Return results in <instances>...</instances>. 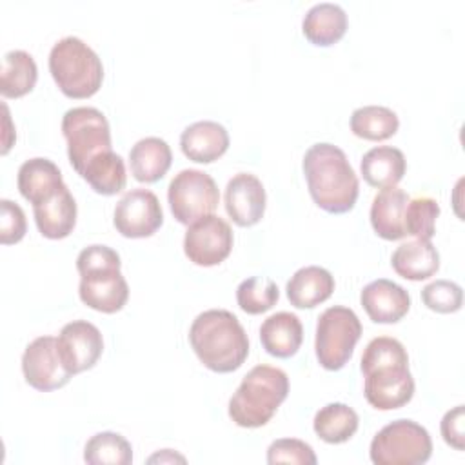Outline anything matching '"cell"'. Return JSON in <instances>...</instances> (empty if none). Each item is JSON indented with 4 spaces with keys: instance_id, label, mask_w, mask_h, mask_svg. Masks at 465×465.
Returning <instances> with one entry per match:
<instances>
[{
    "instance_id": "1",
    "label": "cell",
    "mask_w": 465,
    "mask_h": 465,
    "mask_svg": "<svg viewBox=\"0 0 465 465\" xmlns=\"http://www.w3.org/2000/svg\"><path fill=\"white\" fill-rule=\"evenodd\" d=\"M303 174L312 202L325 213L343 214L354 207L360 183L340 147L327 142L311 145L303 156Z\"/></svg>"
},
{
    "instance_id": "2",
    "label": "cell",
    "mask_w": 465,
    "mask_h": 465,
    "mask_svg": "<svg viewBox=\"0 0 465 465\" xmlns=\"http://www.w3.org/2000/svg\"><path fill=\"white\" fill-rule=\"evenodd\" d=\"M189 341L198 360L213 372H232L249 354V338L240 320L225 309L200 312L189 329Z\"/></svg>"
},
{
    "instance_id": "3",
    "label": "cell",
    "mask_w": 465,
    "mask_h": 465,
    "mask_svg": "<svg viewBox=\"0 0 465 465\" xmlns=\"http://www.w3.org/2000/svg\"><path fill=\"white\" fill-rule=\"evenodd\" d=\"M120 254L107 245H87L76 258L80 300L100 312H118L129 298V285L120 272Z\"/></svg>"
},
{
    "instance_id": "4",
    "label": "cell",
    "mask_w": 465,
    "mask_h": 465,
    "mask_svg": "<svg viewBox=\"0 0 465 465\" xmlns=\"http://www.w3.org/2000/svg\"><path fill=\"white\" fill-rule=\"evenodd\" d=\"M289 394V376L271 365L252 367L229 400V416L238 427L256 429L271 421Z\"/></svg>"
},
{
    "instance_id": "5",
    "label": "cell",
    "mask_w": 465,
    "mask_h": 465,
    "mask_svg": "<svg viewBox=\"0 0 465 465\" xmlns=\"http://www.w3.org/2000/svg\"><path fill=\"white\" fill-rule=\"evenodd\" d=\"M49 71L67 98H89L104 80L100 56L78 36L60 38L49 53Z\"/></svg>"
},
{
    "instance_id": "6",
    "label": "cell",
    "mask_w": 465,
    "mask_h": 465,
    "mask_svg": "<svg viewBox=\"0 0 465 465\" xmlns=\"http://www.w3.org/2000/svg\"><path fill=\"white\" fill-rule=\"evenodd\" d=\"M62 133L67 142L69 162L78 174L94 156L113 151L109 122L96 107L82 105L65 111Z\"/></svg>"
},
{
    "instance_id": "7",
    "label": "cell",
    "mask_w": 465,
    "mask_h": 465,
    "mask_svg": "<svg viewBox=\"0 0 465 465\" xmlns=\"http://www.w3.org/2000/svg\"><path fill=\"white\" fill-rule=\"evenodd\" d=\"M369 454L376 465H421L432 454V440L420 423L396 420L376 432Z\"/></svg>"
},
{
    "instance_id": "8",
    "label": "cell",
    "mask_w": 465,
    "mask_h": 465,
    "mask_svg": "<svg viewBox=\"0 0 465 465\" xmlns=\"http://www.w3.org/2000/svg\"><path fill=\"white\" fill-rule=\"evenodd\" d=\"M361 336V323L356 312L343 305L325 309L316 323V358L327 371H340L351 360Z\"/></svg>"
},
{
    "instance_id": "9",
    "label": "cell",
    "mask_w": 465,
    "mask_h": 465,
    "mask_svg": "<svg viewBox=\"0 0 465 465\" xmlns=\"http://www.w3.org/2000/svg\"><path fill=\"white\" fill-rule=\"evenodd\" d=\"M167 202L173 216L180 223L191 225L216 211L220 193L211 174L200 169H183L171 180Z\"/></svg>"
},
{
    "instance_id": "10",
    "label": "cell",
    "mask_w": 465,
    "mask_h": 465,
    "mask_svg": "<svg viewBox=\"0 0 465 465\" xmlns=\"http://www.w3.org/2000/svg\"><path fill=\"white\" fill-rule=\"evenodd\" d=\"M232 229L218 214H207L193 222L183 236L185 256L202 267L222 263L232 249Z\"/></svg>"
},
{
    "instance_id": "11",
    "label": "cell",
    "mask_w": 465,
    "mask_h": 465,
    "mask_svg": "<svg viewBox=\"0 0 465 465\" xmlns=\"http://www.w3.org/2000/svg\"><path fill=\"white\" fill-rule=\"evenodd\" d=\"M113 223L125 238L153 236L163 223V213L158 196L149 189L127 191L114 207Z\"/></svg>"
},
{
    "instance_id": "12",
    "label": "cell",
    "mask_w": 465,
    "mask_h": 465,
    "mask_svg": "<svg viewBox=\"0 0 465 465\" xmlns=\"http://www.w3.org/2000/svg\"><path fill=\"white\" fill-rule=\"evenodd\" d=\"M363 394L378 411H392L407 405L414 396V378L409 363H391L374 367L367 372Z\"/></svg>"
},
{
    "instance_id": "13",
    "label": "cell",
    "mask_w": 465,
    "mask_h": 465,
    "mask_svg": "<svg viewBox=\"0 0 465 465\" xmlns=\"http://www.w3.org/2000/svg\"><path fill=\"white\" fill-rule=\"evenodd\" d=\"M22 372L25 381L42 392L64 387L73 376L64 367L58 356L56 338L53 336H38L25 347L22 354Z\"/></svg>"
},
{
    "instance_id": "14",
    "label": "cell",
    "mask_w": 465,
    "mask_h": 465,
    "mask_svg": "<svg viewBox=\"0 0 465 465\" xmlns=\"http://www.w3.org/2000/svg\"><path fill=\"white\" fill-rule=\"evenodd\" d=\"M56 347L64 367L74 376L94 367L104 351V338L94 323L74 320L62 327Z\"/></svg>"
},
{
    "instance_id": "15",
    "label": "cell",
    "mask_w": 465,
    "mask_h": 465,
    "mask_svg": "<svg viewBox=\"0 0 465 465\" xmlns=\"http://www.w3.org/2000/svg\"><path fill=\"white\" fill-rule=\"evenodd\" d=\"M265 189L251 173L234 174L225 187V211L240 227L256 225L265 213Z\"/></svg>"
},
{
    "instance_id": "16",
    "label": "cell",
    "mask_w": 465,
    "mask_h": 465,
    "mask_svg": "<svg viewBox=\"0 0 465 465\" xmlns=\"http://www.w3.org/2000/svg\"><path fill=\"white\" fill-rule=\"evenodd\" d=\"M360 302L374 323H396L411 309L409 292L387 278L367 283L360 294Z\"/></svg>"
},
{
    "instance_id": "17",
    "label": "cell",
    "mask_w": 465,
    "mask_h": 465,
    "mask_svg": "<svg viewBox=\"0 0 465 465\" xmlns=\"http://www.w3.org/2000/svg\"><path fill=\"white\" fill-rule=\"evenodd\" d=\"M33 214L42 236L62 240L69 236L76 225V202L64 183L49 198L35 203Z\"/></svg>"
},
{
    "instance_id": "18",
    "label": "cell",
    "mask_w": 465,
    "mask_h": 465,
    "mask_svg": "<svg viewBox=\"0 0 465 465\" xmlns=\"http://www.w3.org/2000/svg\"><path fill=\"white\" fill-rule=\"evenodd\" d=\"M180 147L189 160L211 163L229 149V133L214 120H200L182 131Z\"/></svg>"
},
{
    "instance_id": "19",
    "label": "cell",
    "mask_w": 465,
    "mask_h": 465,
    "mask_svg": "<svg viewBox=\"0 0 465 465\" xmlns=\"http://www.w3.org/2000/svg\"><path fill=\"white\" fill-rule=\"evenodd\" d=\"M409 200V194L396 185L385 187L374 196L371 205V225L380 238L392 242L407 236L405 207Z\"/></svg>"
},
{
    "instance_id": "20",
    "label": "cell",
    "mask_w": 465,
    "mask_h": 465,
    "mask_svg": "<svg viewBox=\"0 0 465 465\" xmlns=\"http://www.w3.org/2000/svg\"><path fill=\"white\" fill-rule=\"evenodd\" d=\"M260 341L271 356L291 358L303 341V325L292 312H274L260 325Z\"/></svg>"
},
{
    "instance_id": "21",
    "label": "cell",
    "mask_w": 465,
    "mask_h": 465,
    "mask_svg": "<svg viewBox=\"0 0 465 465\" xmlns=\"http://www.w3.org/2000/svg\"><path fill=\"white\" fill-rule=\"evenodd\" d=\"M285 291L291 305L296 309H312L331 298L334 278L320 265H307L291 276Z\"/></svg>"
},
{
    "instance_id": "22",
    "label": "cell",
    "mask_w": 465,
    "mask_h": 465,
    "mask_svg": "<svg viewBox=\"0 0 465 465\" xmlns=\"http://www.w3.org/2000/svg\"><path fill=\"white\" fill-rule=\"evenodd\" d=\"M173 163V153L165 140L147 136L138 140L129 151L131 174L143 183L158 182L165 176Z\"/></svg>"
},
{
    "instance_id": "23",
    "label": "cell",
    "mask_w": 465,
    "mask_h": 465,
    "mask_svg": "<svg viewBox=\"0 0 465 465\" xmlns=\"http://www.w3.org/2000/svg\"><path fill=\"white\" fill-rule=\"evenodd\" d=\"M347 13L341 5L332 2L314 4L302 20L305 38L320 47L336 44L347 31Z\"/></svg>"
},
{
    "instance_id": "24",
    "label": "cell",
    "mask_w": 465,
    "mask_h": 465,
    "mask_svg": "<svg viewBox=\"0 0 465 465\" xmlns=\"http://www.w3.org/2000/svg\"><path fill=\"white\" fill-rule=\"evenodd\" d=\"M391 265L405 280L420 282L427 280L440 269V254L430 240H411L403 242L392 252Z\"/></svg>"
},
{
    "instance_id": "25",
    "label": "cell",
    "mask_w": 465,
    "mask_h": 465,
    "mask_svg": "<svg viewBox=\"0 0 465 465\" xmlns=\"http://www.w3.org/2000/svg\"><path fill=\"white\" fill-rule=\"evenodd\" d=\"M18 191L33 205L49 198L64 185L62 173L49 158H29L18 169Z\"/></svg>"
},
{
    "instance_id": "26",
    "label": "cell",
    "mask_w": 465,
    "mask_h": 465,
    "mask_svg": "<svg viewBox=\"0 0 465 465\" xmlns=\"http://www.w3.org/2000/svg\"><path fill=\"white\" fill-rule=\"evenodd\" d=\"M360 169L363 180L369 185L385 189L394 187L398 182H401L407 169V162L398 147L378 145L363 154Z\"/></svg>"
},
{
    "instance_id": "27",
    "label": "cell",
    "mask_w": 465,
    "mask_h": 465,
    "mask_svg": "<svg viewBox=\"0 0 465 465\" xmlns=\"http://www.w3.org/2000/svg\"><path fill=\"white\" fill-rule=\"evenodd\" d=\"M38 80L35 58L22 49L7 51L2 58L0 93L4 98H20L33 91Z\"/></svg>"
},
{
    "instance_id": "28",
    "label": "cell",
    "mask_w": 465,
    "mask_h": 465,
    "mask_svg": "<svg viewBox=\"0 0 465 465\" xmlns=\"http://www.w3.org/2000/svg\"><path fill=\"white\" fill-rule=\"evenodd\" d=\"M360 420L358 414L352 407H349L347 403H327L325 407H322L312 421L314 432L318 434L320 440H323L325 443H345L349 441L356 430H358Z\"/></svg>"
},
{
    "instance_id": "29",
    "label": "cell",
    "mask_w": 465,
    "mask_h": 465,
    "mask_svg": "<svg viewBox=\"0 0 465 465\" xmlns=\"http://www.w3.org/2000/svg\"><path fill=\"white\" fill-rule=\"evenodd\" d=\"M80 176L91 185V189L98 194L111 196L120 193L127 183L125 163L120 154L114 151L102 153L94 156L82 171Z\"/></svg>"
},
{
    "instance_id": "30",
    "label": "cell",
    "mask_w": 465,
    "mask_h": 465,
    "mask_svg": "<svg viewBox=\"0 0 465 465\" xmlns=\"http://www.w3.org/2000/svg\"><path fill=\"white\" fill-rule=\"evenodd\" d=\"M398 127V114L385 105H363L351 114V131L363 140H387L396 134Z\"/></svg>"
},
{
    "instance_id": "31",
    "label": "cell",
    "mask_w": 465,
    "mask_h": 465,
    "mask_svg": "<svg viewBox=\"0 0 465 465\" xmlns=\"http://www.w3.org/2000/svg\"><path fill=\"white\" fill-rule=\"evenodd\" d=\"M84 460L89 465H129L133 461V449L122 434L104 430L85 443Z\"/></svg>"
},
{
    "instance_id": "32",
    "label": "cell",
    "mask_w": 465,
    "mask_h": 465,
    "mask_svg": "<svg viewBox=\"0 0 465 465\" xmlns=\"http://www.w3.org/2000/svg\"><path fill=\"white\" fill-rule=\"evenodd\" d=\"M280 291L274 280L267 276H251L236 289V302L247 314H262L278 302Z\"/></svg>"
},
{
    "instance_id": "33",
    "label": "cell",
    "mask_w": 465,
    "mask_h": 465,
    "mask_svg": "<svg viewBox=\"0 0 465 465\" xmlns=\"http://www.w3.org/2000/svg\"><path fill=\"white\" fill-rule=\"evenodd\" d=\"M440 205L430 196L411 198L405 207V231L418 240H430L436 232Z\"/></svg>"
},
{
    "instance_id": "34",
    "label": "cell",
    "mask_w": 465,
    "mask_h": 465,
    "mask_svg": "<svg viewBox=\"0 0 465 465\" xmlns=\"http://www.w3.org/2000/svg\"><path fill=\"white\" fill-rule=\"evenodd\" d=\"M391 363H409V354L403 343L391 336H378L371 340L361 354V372H367L374 367L391 365Z\"/></svg>"
},
{
    "instance_id": "35",
    "label": "cell",
    "mask_w": 465,
    "mask_h": 465,
    "mask_svg": "<svg viewBox=\"0 0 465 465\" xmlns=\"http://www.w3.org/2000/svg\"><path fill=\"white\" fill-rule=\"evenodd\" d=\"M421 302L434 312H456L461 309L463 291L456 282L434 280L421 289Z\"/></svg>"
},
{
    "instance_id": "36",
    "label": "cell",
    "mask_w": 465,
    "mask_h": 465,
    "mask_svg": "<svg viewBox=\"0 0 465 465\" xmlns=\"http://www.w3.org/2000/svg\"><path fill=\"white\" fill-rule=\"evenodd\" d=\"M316 454L312 447L296 438L274 440L267 449V463H298V465H316Z\"/></svg>"
},
{
    "instance_id": "37",
    "label": "cell",
    "mask_w": 465,
    "mask_h": 465,
    "mask_svg": "<svg viewBox=\"0 0 465 465\" xmlns=\"http://www.w3.org/2000/svg\"><path fill=\"white\" fill-rule=\"evenodd\" d=\"M0 242L4 245L16 243L25 236L27 222L22 207L7 198L0 200Z\"/></svg>"
},
{
    "instance_id": "38",
    "label": "cell",
    "mask_w": 465,
    "mask_h": 465,
    "mask_svg": "<svg viewBox=\"0 0 465 465\" xmlns=\"http://www.w3.org/2000/svg\"><path fill=\"white\" fill-rule=\"evenodd\" d=\"M463 405H456L454 409L447 411L445 416L441 418V436L447 445L454 447L456 450L465 449V432H463V423H465V414H463Z\"/></svg>"
},
{
    "instance_id": "39",
    "label": "cell",
    "mask_w": 465,
    "mask_h": 465,
    "mask_svg": "<svg viewBox=\"0 0 465 465\" xmlns=\"http://www.w3.org/2000/svg\"><path fill=\"white\" fill-rule=\"evenodd\" d=\"M176 460H178V461H185L183 456L174 454L171 449H163L162 452L151 456V458H149V463H154V461H176Z\"/></svg>"
}]
</instances>
